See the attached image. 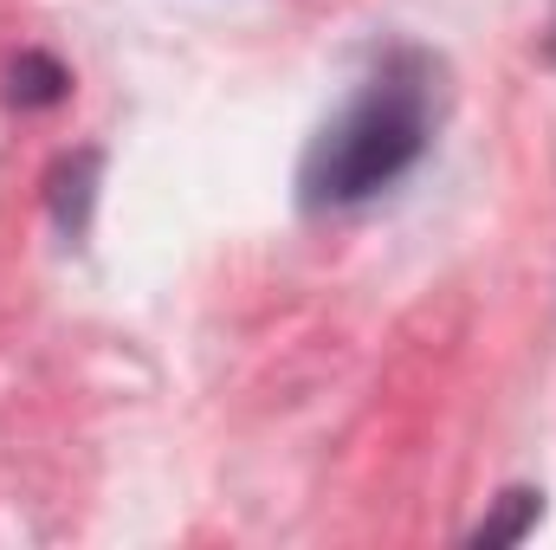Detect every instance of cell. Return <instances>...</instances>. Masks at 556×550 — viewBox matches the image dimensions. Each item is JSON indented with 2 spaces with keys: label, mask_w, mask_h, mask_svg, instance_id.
Segmentation results:
<instances>
[{
  "label": "cell",
  "mask_w": 556,
  "mask_h": 550,
  "mask_svg": "<svg viewBox=\"0 0 556 550\" xmlns=\"http://www.w3.org/2000/svg\"><path fill=\"white\" fill-rule=\"evenodd\" d=\"M65 91H72V72L52 52H20L7 65V104H20V111H52Z\"/></svg>",
  "instance_id": "277c9868"
},
{
  "label": "cell",
  "mask_w": 556,
  "mask_h": 550,
  "mask_svg": "<svg viewBox=\"0 0 556 550\" xmlns=\"http://www.w3.org/2000/svg\"><path fill=\"white\" fill-rule=\"evenodd\" d=\"M433 142V59L395 46L376 78L311 137L298 162V201L304 214H337L356 201H376L395 188Z\"/></svg>",
  "instance_id": "6da1fadb"
},
{
  "label": "cell",
  "mask_w": 556,
  "mask_h": 550,
  "mask_svg": "<svg viewBox=\"0 0 556 550\" xmlns=\"http://www.w3.org/2000/svg\"><path fill=\"white\" fill-rule=\"evenodd\" d=\"M538 518H544V492H538V486H511V492H498L492 518H479V525L466 532V545H472V550H505V545H525Z\"/></svg>",
  "instance_id": "3957f363"
},
{
  "label": "cell",
  "mask_w": 556,
  "mask_h": 550,
  "mask_svg": "<svg viewBox=\"0 0 556 550\" xmlns=\"http://www.w3.org/2000/svg\"><path fill=\"white\" fill-rule=\"evenodd\" d=\"M98 168H104V155L98 149H72L52 175H46V201H52V221L78 240L85 227H91V195H98Z\"/></svg>",
  "instance_id": "7a4b0ae2"
}]
</instances>
